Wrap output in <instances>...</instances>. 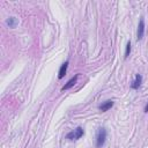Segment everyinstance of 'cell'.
Wrapping results in <instances>:
<instances>
[{"label":"cell","mask_w":148,"mask_h":148,"mask_svg":"<svg viewBox=\"0 0 148 148\" xmlns=\"http://www.w3.org/2000/svg\"><path fill=\"white\" fill-rule=\"evenodd\" d=\"M105 139H106V131H105V128L104 127L98 128L97 134H96V147L97 148L103 147L104 143H105Z\"/></svg>","instance_id":"6da1fadb"},{"label":"cell","mask_w":148,"mask_h":148,"mask_svg":"<svg viewBox=\"0 0 148 148\" xmlns=\"http://www.w3.org/2000/svg\"><path fill=\"white\" fill-rule=\"evenodd\" d=\"M130 53H131V42H128L127 44H126V50H125V59L130 56Z\"/></svg>","instance_id":"9c48e42d"},{"label":"cell","mask_w":148,"mask_h":148,"mask_svg":"<svg viewBox=\"0 0 148 148\" xmlns=\"http://www.w3.org/2000/svg\"><path fill=\"white\" fill-rule=\"evenodd\" d=\"M112 106H113V101L109 99V101H105L103 104H101V105L98 106V109H99L102 112H105V111H108L109 109H111Z\"/></svg>","instance_id":"52a82bcc"},{"label":"cell","mask_w":148,"mask_h":148,"mask_svg":"<svg viewBox=\"0 0 148 148\" xmlns=\"http://www.w3.org/2000/svg\"><path fill=\"white\" fill-rule=\"evenodd\" d=\"M145 112H148V104L145 106Z\"/></svg>","instance_id":"30bf717a"},{"label":"cell","mask_w":148,"mask_h":148,"mask_svg":"<svg viewBox=\"0 0 148 148\" xmlns=\"http://www.w3.org/2000/svg\"><path fill=\"white\" fill-rule=\"evenodd\" d=\"M83 134H84L83 128L81 126H79L74 131H71L69 133H67L66 139H68V140H79L81 136H83Z\"/></svg>","instance_id":"7a4b0ae2"},{"label":"cell","mask_w":148,"mask_h":148,"mask_svg":"<svg viewBox=\"0 0 148 148\" xmlns=\"http://www.w3.org/2000/svg\"><path fill=\"white\" fill-rule=\"evenodd\" d=\"M77 77H79V75H75V76H73L71 80H68V82L61 88V90L64 91V90H68V89H71L75 83H76V81H77Z\"/></svg>","instance_id":"8992f818"},{"label":"cell","mask_w":148,"mask_h":148,"mask_svg":"<svg viewBox=\"0 0 148 148\" xmlns=\"http://www.w3.org/2000/svg\"><path fill=\"white\" fill-rule=\"evenodd\" d=\"M6 23H7V25H8L9 28H15L16 24H17V20H16L15 17H9Z\"/></svg>","instance_id":"ba28073f"},{"label":"cell","mask_w":148,"mask_h":148,"mask_svg":"<svg viewBox=\"0 0 148 148\" xmlns=\"http://www.w3.org/2000/svg\"><path fill=\"white\" fill-rule=\"evenodd\" d=\"M67 68H68V61H65V62L60 66V68H59V74H58V79H59V80H61V79L66 75Z\"/></svg>","instance_id":"5b68a950"},{"label":"cell","mask_w":148,"mask_h":148,"mask_svg":"<svg viewBox=\"0 0 148 148\" xmlns=\"http://www.w3.org/2000/svg\"><path fill=\"white\" fill-rule=\"evenodd\" d=\"M141 82H142V76H141L140 74H136V75H135L134 81H133V82H132V84H131V88H132V89H134V90L139 89V87L141 86Z\"/></svg>","instance_id":"277c9868"},{"label":"cell","mask_w":148,"mask_h":148,"mask_svg":"<svg viewBox=\"0 0 148 148\" xmlns=\"http://www.w3.org/2000/svg\"><path fill=\"white\" fill-rule=\"evenodd\" d=\"M143 34H145V21H143V18H141V20H140V22H139V25H138V31H136V39H138V40L142 39V37H143Z\"/></svg>","instance_id":"3957f363"}]
</instances>
